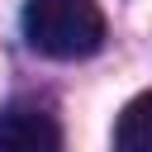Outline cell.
Returning a JSON list of instances; mask_svg holds the SVG:
<instances>
[{"label":"cell","instance_id":"2","mask_svg":"<svg viewBox=\"0 0 152 152\" xmlns=\"http://www.w3.org/2000/svg\"><path fill=\"white\" fill-rule=\"evenodd\" d=\"M0 152H62V128L38 104H10L0 114Z\"/></svg>","mask_w":152,"mask_h":152},{"label":"cell","instance_id":"1","mask_svg":"<svg viewBox=\"0 0 152 152\" xmlns=\"http://www.w3.org/2000/svg\"><path fill=\"white\" fill-rule=\"evenodd\" d=\"M24 38L33 52L57 62H81L104 43V14L95 0H28Z\"/></svg>","mask_w":152,"mask_h":152},{"label":"cell","instance_id":"3","mask_svg":"<svg viewBox=\"0 0 152 152\" xmlns=\"http://www.w3.org/2000/svg\"><path fill=\"white\" fill-rule=\"evenodd\" d=\"M114 152H152V90L124 104L114 124Z\"/></svg>","mask_w":152,"mask_h":152}]
</instances>
